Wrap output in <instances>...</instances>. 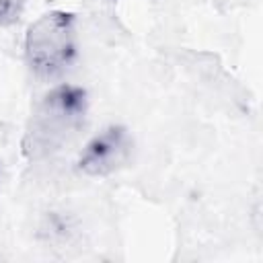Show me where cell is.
I'll use <instances>...</instances> for the list:
<instances>
[{"label": "cell", "instance_id": "cell-4", "mask_svg": "<svg viewBox=\"0 0 263 263\" xmlns=\"http://www.w3.org/2000/svg\"><path fill=\"white\" fill-rule=\"evenodd\" d=\"M27 0H0V27H12L21 21Z\"/></svg>", "mask_w": 263, "mask_h": 263}, {"label": "cell", "instance_id": "cell-5", "mask_svg": "<svg viewBox=\"0 0 263 263\" xmlns=\"http://www.w3.org/2000/svg\"><path fill=\"white\" fill-rule=\"evenodd\" d=\"M0 177H2V168H0Z\"/></svg>", "mask_w": 263, "mask_h": 263}, {"label": "cell", "instance_id": "cell-2", "mask_svg": "<svg viewBox=\"0 0 263 263\" xmlns=\"http://www.w3.org/2000/svg\"><path fill=\"white\" fill-rule=\"evenodd\" d=\"M78 55V27L70 10H49L25 33V62L39 78L62 76Z\"/></svg>", "mask_w": 263, "mask_h": 263}, {"label": "cell", "instance_id": "cell-1", "mask_svg": "<svg viewBox=\"0 0 263 263\" xmlns=\"http://www.w3.org/2000/svg\"><path fill=\"white\" fill-rule=\"evenodd\" d=\"M88 95L76 84H55L33 107L25 136L23 154L31 162L60 154L84 127Z\"/></svg>", "mask_w": 263, "mask_h": 263}, {"label": "cell", "instance_id": "cell-3", "mask_svg": "<svg viewBox=\"0 0 263 263\" xmlns=\"http://www.w3.org/2000/svg\"><path fill=\"white\" fill-rule=\"evenodd\" d=\"M134 154V138L123 125H107L97 132L80 150L76 171L84 177H109L129 164Z\"/></svg>", "mask_w": 263, "mask_h": 263}]
</instances>
